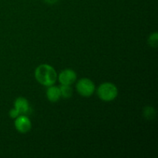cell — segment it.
<instances>
[{
    "label": "cell",
    "instance_id": "obj_1",
    "mask_svg": "<svg viewBox=\"0 0 158 158\" xmlns=\"http://www.w3.org/2000/svg\"><path fill=\"white\" fill-rule=\"evenodd\" d=\"M35 78L40 84L48 87L55 84L57 80V73L50 65L41 64L35 69Z\"/></svg>",
    "mask_w": 158,
    "mask_h": 158
},
{
    "label": "cell",
    "instance_id": "obj_2",
    "mask_svg": "<svg viewBox=\"0 0 158 158\" xmlns=\"http://www.w3.org/2000/svg\"><path fill=\"white\" fill-rule=\"evenodd\" d=\"M97 96L100 100L105 102L113 101L118 95V89L115 84L110 82L103 83L97 88Z\"/></svg>",
    "mask_w": 158,
    "mask_h": 158
},
{
    "label": "cell",
    "instance_id": "obj_3",
    "mask_svg": "<svg viewBox=\"0 0 158 158\" xmlns=\"http://www.w3.org/2000/svg\"><path fill=\"white\" fill-rule=\"evenodd\" d=\"M77 93L83 97H89L94 94L96 86L94 82L88 78H82L76 84Z\"/></svg>",
    "mask_w": 158,
    "mask_h": 158
},
{
    "label": "cell",
    "instance_id": "obj_4",
    "mask_svg": "<svg viewBox=\"0 0 158 158\" xmlns=\"http://www.w3.org/2000/svg\"><path fill=\"white\" fill-rule=\"evenodd\" d=\"M14 125L17 131L21 134H26L29 132L32 127L30 120L26 115H19L15 119Z\"/></svg>",
    "mask_w": 158,
    "mask_h": 158
},
{
    "label": "cell",
    "instance_id": "obj_5",
    "mask_svg": "<svg viewBox=\"0 0 158 158\" xmlns=\"http://www.w3.org/2000/svg\"><path fill=\"white\" fill-rule=\"evenodd\" d=\"M77 73L73 69H66L60 72L59 76H57L59 82L62 85H71L75 83L77 80Z\"/></svg>",
    "mask_w": 158,
    "mask_h": 158
},
{
    "label": "cell",
    "instance_id": "obj_6",
    "mask_svg": "<svg viewBox=\"0 0 158 158\" xmlns=\"http://www.w3.org/2000/svg\"><path fill=\"white\" fill-rule=\"evenodd\" d=\"M14 108L19 111L20 115H26L29 114L30 106L29 101L23 97H19L14 102Z\"/></svg>",
    "mask_w": 158,
    "mask_h": 158
},
{
    "label": "cell",
    "instance_id": "obj_7",
    "mask_svg": "<svg viewBox=\"0 0 158 158\" xmlns=\"http://www.w3.org/2000/svg\"><path fill=\"white\" fill-rule=\"evenodd\" d=\"M46 97L49 100V101L52 102V103L58 101L61 98L60 87L53 86V85L48 86L47 91H46Z\"/></svg>",
    "mask_w": 158,
    "mask_h": 158
},
{
    "label": "cell",
    "instance_id": "obj_8",
    "mask_svg": "<svg viewBox=\"0 0 158 158\" xmlns=\"http://www.w3.org/2000/svg\"><path fill=\"white\" fill-rule=\"evenodd\" d=\"M60 95L64 99H69L73 95V89L69 85H62L60 86Z\"/></svg>",
    "mask_w": 158,
    "mask_h": 158
},
{
    "label": "cell",
    "instance_id": "obj_9",
    "mask_svg": "<svg viewBox=\"0 0 158 158\" xmlns=\"http://www.w3.org/2000/svg\"><path fill=\"white\" fill-rule=\"evenodd\" d=\"M148 43L151 47L157 48L158 45V35L157 32H154L151 34V35L148 38Z\"/></svg>",
    "mask_w": 158,
    "mask_h": 158
},
{
    "label": "cell",
    "instance_id": "obj_10",
    "mask_svg": "<svg viewBox=\"0 0 158 158\" xmlns=\"http://www.w3.org/2000/svg\"><path fill=\"white\" fill-rule=\"evenodd\" d=\"M155 114V111H154V108L151 107V106H148V107L144 108V110H143V115L147 117L148 119L152 118L153 116Z\"/></svg>",
    "mask_w": 158,
    "mask_h": 158
},
{
    "label": "cell",
    "instance_id": "obj_11",
    "mask_svg": "<svg viewBox=\"0 0 158 158\" xmlns=\"http://www.w3.org/2000/svg\"><path fill=\"white\" fill-rule=\"evenodd\" d=\"M9 114V117H10L11 118H12V119H15L16 117H18L20 115V114L19 113V111L14 107L12 108V109L10 110Z\"/></svg>",
    "mask_w": 158,
    "mask_h": 158
},
{
    "label": "cell",
    "instance_id": "obj_12",
    "mask_svg": "<svg viewBox=\"0 0 158 158\" xmlns=\"http://www.w3.org/2000/svg\"><path fill=\"white\" fill-rule=\"evenodd\" d=\"M44 1L46 2V3H48V4L53 5L55 4V3H56L57 2H58V0H44Z\"/></svg>",
    "mask_w": 158,
    "mask_h": 158
}]
</instances>
